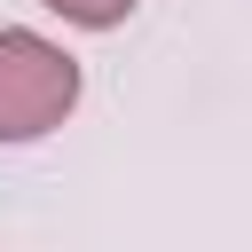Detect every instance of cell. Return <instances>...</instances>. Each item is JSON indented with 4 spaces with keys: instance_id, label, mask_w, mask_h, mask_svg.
<instances>
[{
    "instance_id": "cell-1",
    "label": "cell",
    "mask_w": 252,
    "mask_h": 252,
    "mask_svg": "<svg viewBox=\"0 0 252 252\" xmlns=\"http://www.w3.org/2000/svg\"><path fill=\"white\" fill-rule=\"evenodd\" d=\"M79 102V63L39 32H0V142H39Z\"/></svg>"
},
{
    "instance_id": "cell-2",
    "label": "cell",
    "mask_w": 252,
    "mask_h": 252,
    "mask_svg": "<svg viewBox=\"0 0 252 252\" xmlns=\"http://www.w3.org/2000/svg\"><path fill=\"white\" fill-rule=\"evenodd\" d=\"M39 8H55V16L79 24V32H110V24L134 16V0H39Z\"/></svg>"
}]
</instances>
